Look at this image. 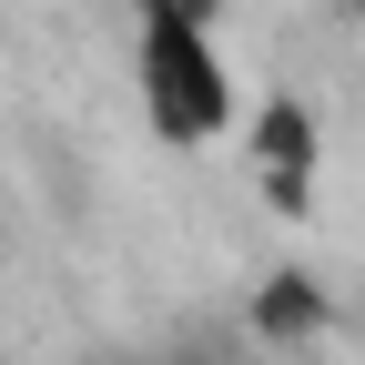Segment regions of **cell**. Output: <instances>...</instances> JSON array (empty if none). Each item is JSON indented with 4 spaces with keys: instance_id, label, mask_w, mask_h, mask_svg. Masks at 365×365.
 I'll return each mask as SVG.
<instances>
[{
    "instance_id": "7a4b0ae2",
    "label": "cell",
    "mask_w": 365,
    "mask_h": 365,
    "mask_svg": "<svg viewBox=\"0 0 365 365\" xmlns=\"http://www.w3.org/2000/svg\"><path fill=\"white\" fill-rule=\"evenodd\" d=\"M244 143H254V193L274 213H314V153H325V132H314V102H304V91L254 102Z\"/></svg>"
},
{
    "instance_id": "5b68a950",
    "label": "cell",
    "mask_w": 365,
    "mask_h": 365,
    "mask_svg": "<svg viewBox=\"0 0 365 365\" xmlns=\"http://www.w3.org/2000/svg\"><path fill=\"white\" fill-rule=\"evenodd\" d=\"M345 11H355V21H365V0H345Z\"/></svg>"
},
{
    "instance_id": "3957f363",
    "label": "cell",
    "mask_w": 365,
    "mask_h": 365,
    "mask_svg": "<svg viewBox=\"0 0 365 365\" xmlns=\"http://www.w3.org/2000/svg\"><path fill=\"white\" fill-rule=\"evenodd\" d=\"M335 325H345V304L314 284L304 264H274L264 284L244 294V335H254V345H274V355H314Z\"/></svg>"
},
{
    "instance_id": "6da1fadb",
    "label": "cell",
    "mask_w": 365,
    "mask_h": 365,
    "mask_svg": "<svg viewBox=\"0 0 365 365\" xmlns=\"http://www.w3.org/2000/svg\"><path fill=\"white\" fill-rule=\"evenodd\" d=\"M132 81H143V122L163 143H213V132H234V112H244L234 61H223L213 31H193V21H143Z\"/></svg>"
},
{
    "instance_id": "8992f818",
    "label": "cell",
    "mask_w": 365,
    "mask_h": 365,
    "mask_svg": "<svg viewBox=\"0 0 365 365\" xmlns=\"http://www.w3.org/2000/svg\"><path fill=\"white\" fill-rule=\"evenodd\" d=\"M112 365H143V355H112Z\"/></svg>"
},
{
    "instance_id": "277c9868",
    "label": "cell",
    "mask_w": 365,
    "mask_h": 365,
    "mask_svg": "<svg viewBox=\"0 0 365 365\" xmlns=\"http://www.w3.org/2000/svg\"><path fill=\"white\" fill-rule=\"evenodd\" d=\"M132 11H143V21H193V31H213L223 0H132Z\"/></svg>"
}]
</instances>
